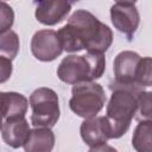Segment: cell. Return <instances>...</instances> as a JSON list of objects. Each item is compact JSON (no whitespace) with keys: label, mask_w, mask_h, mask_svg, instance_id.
<instances>
[{"label":"cell","mask_w":152,"mask_h":152,"mask_svg":"<svg viewBox=\"0 0 152 152\" xmlns=\"http://www.w3.org/2000/svg\"><path fill=\"white\" fill-rule=\"evenodd\" d=\"M62 49L66 52L104 53L113 43V32L94 14L86 10L75 11L66 25L57 31Z\"/></svg>","instance_id":"cell-1"},{"label":"cell","mask_w":152,"mask_h":152,"mask_svg":"<svg viewBox=\"0 0 152 152\" xmlns=\"http://www.w3.org/2000/svg\"><path fill=\"white\" fill-rule=\"evenodd\" d=\"M112 95L107 104L106 118L108 120L112 139L122 137L129 128L137 112V99L142 88L137 86H120L114 82L110 86Z\"/></svg>","instance_id":"cell-2"},{"label":"cell","mask_w":152,"mask_h":152,"mask_svg":"<svg viewBox=\"0 0 152 152\" xmlns=\"http://www.w3.org/2000/svg\"><path fill=\"white\" fill-rule=\"evenodd\" d=\"M104 70V53L87 52L83 56L69 55L64 57L57 68V76L62 82L75 86L83 82H94L103 75Z\"/></svg>","instance_id":"cell-3"},{"label":"cell","mask_w":152,"mask_h":152,"mask_svg":"<svg viewBox=\"0 0 152 152\" xmlns=\"http://www.w3.org/2000/svg\"><path fill=\"white\" fill-rule=\"evenodd\" d=\"M106 103L103 88L96 82H83L75 84L71 89L69 101L70 109L84 120L95 118Z\"/></svg>","instance_id":"cell-4"},{"label":"cell","mask_w":152,"mask_h":152,"mask_svg":"<svg viewBox=\"0 0 152 152\" xmlns=\"http://www.w3.org/2000/svg\"><path fill=\"white\" fill-rule=\"evenodd\" d=\"M31 124L34 127H53L59 119V100L55 90L42 87L30 95Z\"/></svg>","instance_id":"cell-5"},{"label":"cell","mask_w":152,"mask_h":152,"mask_svg":"<svg viewBox=\"0 0 152 152\" xmlns=\"http://www.w3.org/2000/svg\"><path fill=\"white\" fill-rule=\"evenodd\" d=\"M110 19L114 27L124 33L131 40L137 32L140 23V15L137 10L135 2L118 1L110 7Z\"/></svg>","instance_id":"cell-6"},{"label":"cell","mask_w":152,"mask_h":152,"mask_svg":"<svg viewBox=\"0 0 152 152\" xmlns=\"http://www.w3.org/2000/svg\"><path fill=\"white\" fill-rule=\"evenodd\" d=\"M32 55L42 62H51L63 52L58 34L53 30L37 31L31 39Z\"/></svg>","instance_id":"cell-7"},{"label":"cell","mask_w":152,"mask_h":152,"mask_svg":"<svg viewBox=\"0 0 152 152\" xmlns=\"http://www.w3.org/2000/svg\"><path fill=\"white\" fill-rule=\"evenodd\" d=\"M80 133L83 141L89 147L104 145L112 139V132L106 116H95L87 119L81 124Z\"/></svg>","instance_id":"cell-8"},{"label":"cell","mask_w":152,"mask_h":152,"mask_svg":"<svg viewBox=\"0 0 152 152\" xmlns=\"http://www.w3.org/2000/svg\"><path fill=\"white\" fill-rule=\"evenodd\" d=\"M140 59L141 57L134 51H122L118 53L113 63L114 82L120 86H137L135 74Z\"/></svg>","instance_id":"cell-9"},{"label":"cell","mask_w":152,"mask_h":152,"mask_svg":"<svg viewBox=\"0 0 152 152\" xmlns=\"http://www.w3.org/2000/svg\"><path fill=\"white\" fill-rule=\"evenodd\" d=\"M72 4L65 0H52V1H38L36 2V19L48 26L61 23L70 12Z\"/></svg>","instance_id":"cell-10"},{"label":"cell","mask_w":152,"mask_h":152,"mask_svg":"<svg viewBox=\"0 0 152 152\" xmlns=\"http://www.w3.org/2000/svg\"><path fill=\"white\" fill-rule=\"evenodd\" d=\"M30 133V125L25 118L2 120L1 137L2 140L12 148H19L24 146Z\"/></svg>","instance_id":"cell-11"},{"label":"cell","mask_w":152,"mask_h":152,"mask_svg":"<svg viewBox=\"0 0 152 152\" xmlns=\"http://www.w3.org/2000/svg\"><path fill=\"white\" fill-rule=\"evenodd\" d=\"M28 108V100L15 91L1 93V114L2 120L25 118Z\"/></svg>","instance_id":"cell-12"},{"label":"cell","mask_w":152,"mask_h":152,"mask_svg":"<svg viewBox=\"0 0 152 152\" xmlns=\"http://www.w3.org/2000/svg\"><path fill=\"white\" fill-rule=\"evenodd\" d=\"M55 146V134L51 128L34 127L25 142V152H51Z\"/></svg>","instance_id":"cell-13"},{"label":"cell","mask_w":152,"mask_h":152,"mask_svg":"<svg viewBox=\"0 0 152 152\" xmlns=\"http://www.w3.org/2000/svg\"><path fill=\"white\" fill-rule=\"evenodd\" d=\"M132 145L137 152H152V122L141 121L134 128Z\"/></svg>","instance_id":"cell-14"},{"label":"cell","mask_w":152,"mask_h":152,"mask_svg":"<svg viewBox=\"0 0 152 152\" xmlns=\"http://www.w3.org/2000/svg\"><path fill=\"white\" fill-rule=\"evenodd\" d=\"M134 119L139 122H152V91L141 90L137 99V112Z\"/></svg>","instance_id":"cell-15"},{"label":"cell","mask_w":152,"mask_h":152,"mask_svg":"<svg viewBox=\"0 0 152 152\" xmlns=\"http://www.w3.org/2000/svg\"><path fill=\"white\" fill-rule=\"evenodd\" d=\"M19 51V38L14 31H7L0 37V53L1 56L14 59Z\"/></svg>","instance_id":"cell-16"},{"label":"cell","mask_w":152,"mask_h":152,"mask_svg":"<svg viewBox=\"0 0 152 152\" xmlns=\"http://www.w3.org/2000/svg\"><path fill=\"white\" fill-rule=\"evenodd\" d=\"M135 84L140 88L152 87V57H141L137 68Z\"/></svg>","instance_id":"cell-17"},{"label":"cell","mask_w":152,"mask_h":152,"mask_svg":"<svg viewBox=\"0 0 152 152\" xmlns=\"http://www.w3.org/2000/svg\"><path fill=\"white\" fill-rule=\"evenodd\" d=\"M14 20V13L11 6H8L6 2H1L0 8V33H5L7 31H11L10 28L13 25Z\"/></svg>","instance_id":"cell-18"},{"label":"cell","mask_w":152,"mask_h":152,"mask_svg":"<svg viewBox=\"0 0 152 152\" xmlns=\"http://www.w3.org/2000/svg\"><path fill=\"white\" fill-rule=\"evenodd\" d=\"M0 66H1V78H0V82L4 83L6 82L11 74H12V62L11 59L4 57V56H0Z\"/></svg>","instance_id":"cell-19"},{"label":"cell","mask_w":152,"mask_h":152,"mask_svg":"<svg viewBox=\"0 0 152 152\" xmlns=\"http://www.w3.org/2000/svg\"><path fill=\"white\" fill-rule=\"evenodd\" d=\"M88 152H118V150L114 148L113 146H109V145L104 144V145H101V146L90 147V150Z\"/></svg>","instance_id":"cell-20"}]
</instances>
